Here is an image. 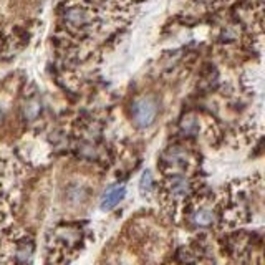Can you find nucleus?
Here are the masks:
<instances>
[{
    "mask_svg": "<svg viewBox=\"0 0 265 265\" xmlns=\"http://www.w3.org/2000/svg\"><path fill=\"white\" fill-rule=\"evenodd\" d=\"M156 113H157V106L154 103V100L149 97L138 98L133 103V120L141 128L153 125Z\"/></svg>",
    "mask_w": 265,
    "mask_h": 265,
    "instance_id": "nucleus-1",
    "label": "nucleus"
},
{
    "mask_svg": "<svg viewBox=\"0 0 265 265\" xmlns=\"http://www.w3.org/2000/svg\"><path fill=\"white\" fill-rule=\"evenodd\" d=\"M125 194H126V189L123 186H116V188H111L110 191H106L103 199H101V209L111 211L113 207H116L123 201Z\"/></svg>",
    "mask_w": 265,
    "mask_h": 265,
    "instance_id": "nucleus-2",
    "label": "nucleus"
},
{
    "mask_svg": "<svg viewBox=\"0 0 265 265\" xmlns=\"http://www.w3.org/2000/svg\"><path fill=\"white\" fill-rule=\"evenodd\" d=\"M167 189L174 197H184L189 193V183L186 181L183 176H172Z\"/></svg>",
    "mask_w": 265,
    "mask_h": 265,
    "instance_id": "nucleus-3",
    "label": "nucleus"
},
{
    "mask_svg": "<svg viewBox=\"0 0 265 265\" xmlns=\"http://www.w3.org/2000/svg\"><path fill=\"white\" fill-rule=\"evenodd\" d=\"M196 222L199 225H209L212 222V214L206 209H201L196 214Z\"/></svg>",
    "mask_w": 265,
    "mask_h": 265,
    "instance_id": "nucleus-4",
    "label": "nucleus"
},
{
    "mask_svg": "<svg viewBox=\"0 0 265 265\" xmlns=\"http://www.w3.org/2000/svg\"><path fill=\"white\" fill-rule=\"evenodd\" d=\"M151 188V174L149 172H146L143 179H141V189L143 191H148Z\"/></svg>",
    "mask_w": 265,
    "mask_h": 265,
    "instance_id": "nucleus-5",
    "label": "nucleus"
}]
</instances>
